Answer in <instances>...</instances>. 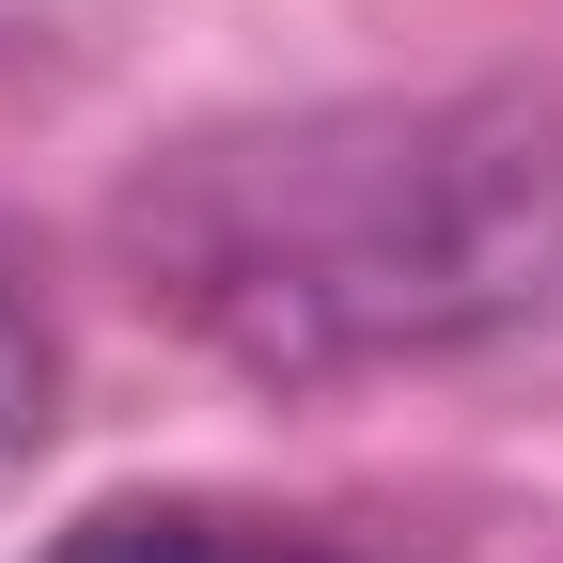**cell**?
Instances as JSON below:
<instances>
[{"instance_id": "obj_1", "label": "cell", "mask_w": 563, "mask_h": 563, "mask_svg": "<svg viewBox=\"0 0 563 563\" xmlns=\"http://www.w3.org/2000/svg\"><path fill=\"white\" fill-rule=\"evenodd\" d=\"M125 251L251 376L439 361L563 298V95L203 125L125 188Z\"/></svg>"}, {"instance_id": "obj_2", "label": "cell", "mask_w": 563, "mask_h": 563, "mask_svg": "<svg viewBox=\"0 0 563 563\" xmlns=\"http://www.w3.org/2000/svg\"><path fill=\"white\" fill-rule=\"evenodd\" d=\"M47 563H344L313 532H282V517H235V501H110L79 517Z\"/></svg>"}, {"instance_id": "obj_3", "label": "cell", "mask_w": 563, "mask_h": 563, "mask_svg": "<svg viewBox=\"0 0 563 563\" xmlns=\"http://www.w3.org/2000/svg\"><path fill=\"white\" fill-rule=\"evenodd\" d=\"M47 422H63V361H47V313L16 298V266H0V485L47 454Z\"/></svg>"}]
</instances>
